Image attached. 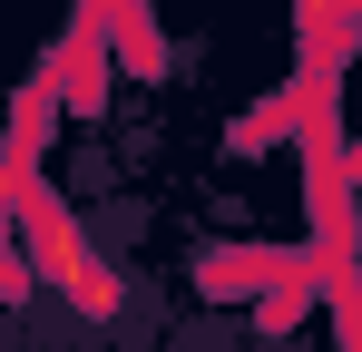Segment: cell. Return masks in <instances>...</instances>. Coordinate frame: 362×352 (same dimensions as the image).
Listing matches in <instances>:
<instances>
[{
  "label": "cell",
  "instance_id": "cell-1",
  "mask_svg": "<svg viewBox=\"0 0 362 352\" xmlns=\"http://www.w3.org/2000/svg\"><path fill=\"white\" fill-rule=\"evenodd\" d=\"M20 245H30V264H40V284L59 293L78 323H118L127 313V284H118V264L78 235V216H59L40 186H30V167H20Z\"/></svg>",
  "mask_w": 362,
  "mask_h": 352
},
{
  "label": "cell",
  "instance_id": "cell-2",
  "mask_svg": "<svg viewBox=\"0 0 362 352\" xmlns=\"http://www.w3.org/2000/svg\"><path fill=\"white\" fill-rule=\"evenodd\" d=\"M255 274H264L255 254H206V293H245Z\"/></svg>",
  "mask_w": 362,
  "mask_h": 352
},
{
  "label": "cell",
  "instance_id": "cell-3",
  "mask_svg": "<svg viewBox=\"0 0 362 352\" xmlns=\"http://www.w3.org/2000/svg\"><path fill=\"white\" fill-rule=\"evenodd\" d=\"M118 40H127V69H147V78H157V69H167V49H157V30H137V20H127Z\"/></svg>",
  "mask_w": 362,
  "mask_h": 352
}]
</instances>
